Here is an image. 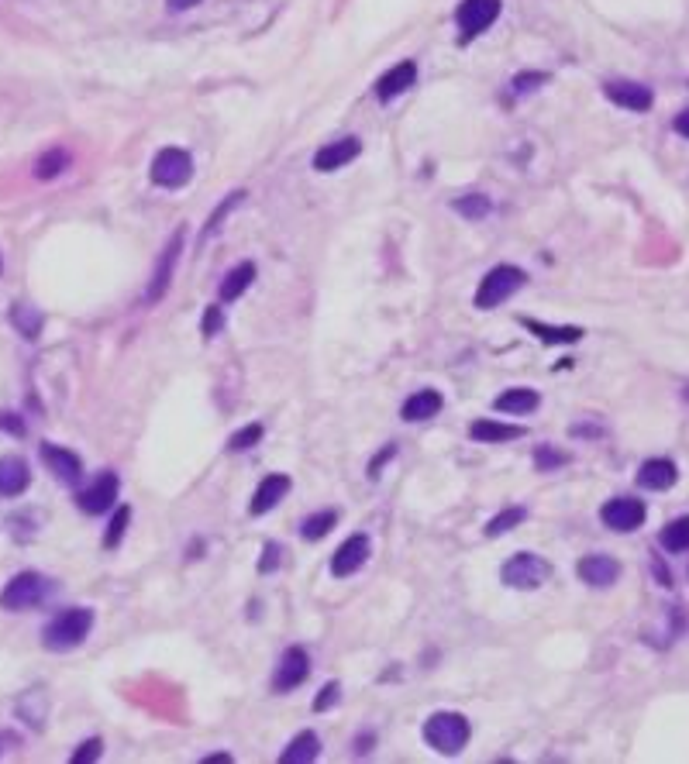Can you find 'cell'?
I'll return each instance as SVG.
<instances>
[{
	"mask_svg": "<svg viewBox=\"0 0 689 764\" xmlns=\"http://www.w3.org/2000/svg\"><path fill=\"white\" fill-rule=\"evenodd\" d=\"M90 630H94V610L90 606H73V610H63L42 630V644L49 651H73V647L87 641Z\"/></svg>",
	"mask_w": 689,
	"mask_h": 764,
	"instance_id": "6da1fadb",
	"label": "cell"
},
{
	"mask_svg": "<svg viewBox=\"0 0 689 764\" xmlns=\"http://www.w3.org/2000/svg\"><path fill=\"white\" fill-rule=\"evenodd\" d=\"M469 737H472V730L462 713H435V716H428V723H424V740H428V747H435V751L445 754V758H455V754L466 751Z\"/></svg>",
	"mask_w": 689,
	"mask_h": 764,
	"instance_id": "7a4b0ae2",
	"label": "cell"
},
{
	"mask_svg": "<svg viewBox=\"0 0 689 764\" xmlns=\"http://www.w3.org/2000/svg\"><path fill=\"white\" fill-rule=\"evenodd\" d=\"M52 596V582L38 572H21L7 582V589L0 592V606L11 613H21V610H32V606L45 603Z\"/></svg>",
	"mask_w": 689,
	"mask_h": 764,
	"instance_id": "3957f363",
	"label": "cell"
},
{
	"mask_svg": "<svg viewBox=\"0 0 689 764\" xmlns=\"http://www.w3.org/2000/svg\"><path fill=\"white\" fill-rule=\"evenodd\" d=\"M524 272L517 265H497V269L486 272V279L476 290V307L479 310H497L503 300H510L517 290L524 286Z\"/></svg>",
	"mask_w": 689,
	"mask_h": 764,
	"instance_id": "277c9868",
	"label": "cell"
},
{
	"mask_svg": "<svg viewBox=\"0 0 689 764\" xmlns=\"http://www.w3.org/2000/svg\"><path fill=\"white\" fill-rule=\"evenodd\" d=\"M548 575H552V565H548L545 558L531 555V551H521V555L503 561V568H500L503 586H510V589H538L548 582Z\"/></svg>",
	"mask_w": 689,
	"mask_h": 764,
	"instance_id": "5b68a950",
	"label": "cell"
},
{
	"mask_svg": "<svg viewBox=\"0 0 689 764\" xmlns=\"http://www.w3.org/2000/svg\"><path fill=\"white\" fill-rule=\"evenodd\" d=\"M193 176V159L183 148H162L152 159V183L162 190H180L183 183H190Z\"/></svg>",
	"mask_w": 689,
	"mask_h": 764,
	"instance_id": "8992f818",
	"label": "cell"
},
{
	"mask_svg": "<svg viewBox=\"0 0 689 764\" xmlns=\"http://www.w3.org/2000/svg\"><path fill=\"white\" fill-rule=\"evenodd\" d=\"M645 503L634 500V496H617V500H607L600 506V520L603 527L617 530V534H631V530L645 527Z\"/></svg>",
	"mask_w": 689,
	"mask_h": 764,
	"instance_id": "52a82bcc",
	"label": "cell"
},
{
	"mask_svg": "<svg viewBox=\"0 0 689 764\" xmlns=\"http://www.w3.org/2000/svg\"><path fill=\"white\" fill-rule=\"evenodd\" d=\"M497 18H500V0H462L459 11H455L462 42H472L476 35H483Z\"/></svg>",
	"mask_w": 689,
	"mask_h": 764,
	"instance_id": "ba28073f",
	"label": "cell"
},
{
	"mask_svg": "<svg viewBox=\"0 0 689 764\" xmlns=\"http://www.w3.org/2000/svg\"><path fill=\"white\" fill-rule=\"evenodd\" d=\"M180 252H183V231H173V238H169V245L162 248L159 262H156V272H152L149 290H145V300H149V303H156V300L166 296L169 283H173V272H176V259H180Z\"/></svg>",
	"mask_w": 689,
	"mask_h": 764,
	"instance_id": "9c48e42d",
	"label": "cell"
},
{
	"mask_svg": "<svg viewBox=\"0 0 689 764\" xmlns=\"http://www.w3.org/2000/svg\"><path fill=\"white\" fill-rule=\"evenodd\" d=\"M307 675H311V658H307V651L304 647H286L280 665H276L273 689L290 692V689H297V685H304Z\"/></svg>",
	"mask_w": 689,
	"mask_h": 764,
	"instance_id": "30bf717a",
	"label": "cell"
},
{
	"mask_svg": "<svg viewBox=\"0 0 689 764\" xmlns=\"http://www.w3.org/2000/svg\"><path fill=\"white\" fill-rule=\"evenodd\" d=\"M114 500H118V475L114 472H100L94 482H90L87 489L80 493V510L90 513V517H97V513L111 510Z\"/></svg>",
	"mask_w": 689,
	"mask_h": 764,
	"instance_id": "8fae6325",
	"label": "cell"
},
{
	"mask_svg": "<svg viewBox=\"0 0 689 764\" xmlns=\"http://www.w3.org/2000/svg\"><path fill=\"white\" fill-rule=\"evenodd\" d=\"M369 555H373L369 537L366 534H352L342 548L335 551V558H331V572H335L338 579H348V575H355L362 565H366Z\"/></svg>",
	"mask_w": 689,
	"mask_h": 764,
	"instance_id": "7c38bea8",
	"label": "cell"
},
{
	"mask_svg": "<svg viewBox=\"0 0 689 764\" xmlns=\"http://www.w3.org/2000/svg\"><path fill=\"white\" fill-rule=\"evenodd\" d=\"M603 93H607L610 100H614L617 107H624V111H652V90L641 87V83H631V80H610L607 87H603Z\"/></svg>",
	"mask_w": 689,
	"mask_h": 764,
	"instance_id": "4fadbf2b",
	"label": "cell"
},
{
	"mask_svg": "<svg viewBox=\"0 0 689 764\" xmlns=\"http://www.w3.org/2000/svg\"><path fill=\"white\" fill-rule=\"evenodd\" d=\"M42 462L49 465V472L56 475L59 482H66V486H76L83 475L80 455H73L69 448H59V444H42Z\"/></svg>",
	"mask_w": 689,
	"mask_h": 764,
	"instance_id": "5bb4252c",
	"label": "cell"
},
{
	"mask_svg": "<svg viewBox=\"0 0 689 764\" xmlns=\"http://www.w3.org/2000/svg\"><path fill=\"white\" fill-rule=\"evenodd\" d=\"M417 80V66L410 59L397 62L393 69H386L383 76L376 80V97L383 100V104H390V100H397L400 93H407L410 87H414Z\"/></svg>",
	"mask_w": 689,
	"mask_h": 764,
	"instance_id": "9a60e30c",
	"label": "cell"
},
{
	"mask_svg": "<svg viewBox=\"0 0 689 764\" xmlns=\"http://www.w3.org/2000/svg\"><path fill=\"white\" fill-rule=\"evenodd\" d=\"M579 579L586 582V586H614L617 579H621V561H614L610 555H586L583 561H579Z\"/></svg>",
	"mask_w": 689,
	"mask_h": 764,
	"instance_id": "2e32d148",
	"label": "cell"
},
{
	"mask_svg": "<svg viewBox=\"0 0 689 764\" xmlns=\"http://www.w3.org/2000/svg\"><path fill=\"white\" fill-rule=\"evenodd\" d=\"M679 482V469L672 458H648L645 465L638 469V486L652 489V493H665Z\"/></svg>",
	"mask_w": 689,
	"mask_h": 764,
	"instance_id": "e0dca14e",
	"label": "cell"
},
{
	"mask_svg": "<svg viewBox=\"0 0 689 764\" xmlns=\"http://www.w3.org/2000/svg\"><path fill=\"white\" fill-rule=\"evenodd\" d=\"M290 475H283V472H273V475H266V479L259 482V489H255V496H252V517H262V513H269L273 510L276 503L283 500L286 493H290Z\"/></svg>",
	"mask_w": 689,
	"mask_h": 764,
	"instance_id": "ac0fdd59",
	"label": "cell"
},
{
	"mask_svg": "<svg viewBox=\"0 0 689 764\" xmlns=\"http://www.w3.org/2000/svg\"><path fill=\"white\" fill-rule=\"evenodd\" d=\"M359 152H362L359 138H342V142H331V145H324L321 152L314 155V169H317V173H335V169H342L345 162H352Z\"/></svg>",
	"mask_w": 689,
	"mask_h": 764,
	"instance_id": "d6986e66",
	"label": "cell"
},
{
	"mask_svg": "<svg viewBox=\"0 0 689 764\" xmlns=\"http://www.w3.org/2000/svg\"><path fill=\"white\" fill-rule=\"evenodd\" d=\"M32 482V472H28V462L18 455H4L0 458V496H21Z\"/></svg>",
	"mask_w": 689,
	"mask_h": 764,
	"instance_id": "ffe728a7",
	"label": "cell"
},
{
	"mask_svg": "<svg viewBox=\"0 0 689 764\" xmlns=\"http://www.w3.org/2000/svg\"><path fill=\"white\" fill-rule=\"evenodd\" d=\"M524 427L517 424H500V420H476L469 427V438L472 441H486V444H503V441H514V438H524Z\"/></svg>",
	"mask_w": 689,
	"mask_h": 764,
	"instance_id": "44dd1931",
	"label": "cell"
},
{
	"mask_svg": "<svg viewBox=\"0 0 689 764\" xmlns=\"http://www.w3.org/2000/svg\"><path fill=\"white\" fill-rule=\"evenodd\" d=\"M521 324L528 327V331L541 341V345H576V341L583 338V327H552V324L531 321V317H524Z\"/></svg>",
	"mask_w": 689,
	"mask_h": 764,
	"instance_id": "7402d4cb",
	"label": "cell"
},
{
	"mask_svg": "<svg viewBox=\"0 0 689 764\" xmlns=\"http://www.w3.org/2000/svg\"><path fill=\"white\" fill-rule=\"evenodd\" d=\"M317 754H321V740H317L314 730H304V734H297L290 740V747L283 751V764H311L317 761Z\"/></svg>",
	"mask_w": 689,
	"mask_h": 764,
	"instance_id": "603a6c76",
	"label": "cell"
},
{
	"mask_svg": "<svg viewBox=\"0 0 689 764\" xmlns=\"http://www.w3.org/2000/svg\"><path fill=\"white\" fill-rule=\"evenodd\" d=\"M441 403L445 400H441L438 389H421V393H414L404 403V420H414V424L417 420H431L441 410Z\"/></svg>",
	"mask_w": 689,
	"mask_h": 764,
	"instance_id": "cb8c5ba5",
	"label": "cell"
},
{
	"mask_svg": "<svg viewBox=\"0 0 689 764\" xmlns=\"http://www.w3.org/2000/svg\"><path fill=\"white\" fill-rule=\"evenodd\" d=\"M538 403H541V396L534 393V389H528V386H517V389H507V393H500L497 396V410L500 413H531V410H538Z\"/></svg>",
	"mask_w": 689,
	"mask_h": 764,
	"instance_id": "d4e9b609",
	"label": "cell"
},
{
	"mask_svg": "<svg viewBox=\"0 0 689 764\" xmlns=\"http://www.w3.org/2000/svg\"><path fill=\"white\" fill-rule=\"evenodd\" d=\"M252 279H255V265L252 262H242V265H235V269L228 272V276L221 279V300L228 303V300H238L245 290L252 286Z\"/></svg>",
	"mask_w": 689,
	"mask_h": 764,
	"instance_id": "484cf974",
	"label": "cell"
},
{
	"mask_svg": "<svg viewBox=\"0 0 689 764\" xmlns=\"http://www.w3.org/2000/svg\"><path fill=\"white\" fill-rule=\"evenodd\" d=\"M658 544H662L665 551H672V555L689 551V517L669 520V524L662 527V534H658Z\"/></svg>",
	"mask_w": 689,
	"mask_h": 764,
	"instance_id": "4316f807",
	"label": "cell"
},
{
	"mask_svg": "<svg viewBox=\"0 0 689 764\" xmlns=\"http://www.w3.org/2000/svg\"><path fill=\"white\" fill-rule=\"evenodd\" d=\"M11 324L18 327V331L25 334L28 341H32V338H38V331H42L45 317H42V310H38V307H28V303H14Z\"/></svg>",
	"mask_w": 689,
	"mask_h": 764,
	"instance_id": "83f0119b",
	"label": "cell"
},
{
	"mask_svg": "<svg viewBox=\"0 0 689 764\" xmlns=\"http://www.w3.org/2000/svg\"><path fill=\"white\" fill-rule=\"evenodd\" d=\"M63 169H69V152H63V148H52L49 155H42V159L35 162L38 179H56Z\"/></svg>",
	"mask_w": 689,
	"mask_h": 764,
	"instance_id": "f1b7e54d",
	"label": "cell"
},
{
	"mask_svg": "<svg viewBox=\"0 0 689 764\" xmlns=\"http://www.w3.org/2000/svg\"><path fill=\"white\" fill-rule=\"evenodd\" d=\"M335 524H338V513L324 510V513H314V517H307L304 527H300V534H304L307 541H321V537L328 534V530L335 527Z\"/></svg>",
	"mask_w": 689,
	"mask_h": 764,
	"instance_id": "f546056e",
	"label": "cell"
},
{
	"mask_svg": "<svg viewBox=\"0 0 689 764\" xmlns=\"http://www.w3.org/2000/svg\"><path fill=\"white\" fill-rule=\"evenodd\" d=\"M524 520V506H507L503 513H497V517L486 524V537H500V534H507L510 527H517Z\"/></svg>",
	"mask_w": 689,
	"mask_h": 764,
	"instance_id": "4dcf8cb0",
	"label": "cell"
},
{
	"mask_svg": "<svg viewBox=\"0 0 689 764\" xmlns=\"http://www.w3.org/2000/svg\"><path fill=\"white\" fill-rule=\"evenodd\" d=\"M455 210H459L462 217H469V221H479V217L490 214V200H486L483 193H469V197L455 200Z\"/></svg>",
	"mask_w": 689,
	"mask_h": 764,
	"instance_id": "1f68e13d",
	"label": "cell"
},
{
	"mask_svg": "<svg viewBox=\"0 0 689 764\" xmlns=\"http://www.w3.org/2000/svg\"><path fill=\"white\" fill-rule=\"evenodd\" d=\"M242 200H245V193H242V190L228 193V200H224V204H221L218 210H214V214H211V217H207V228H204V235H200V238H211V235H214V231H218V228H221V221H224V217H228V214H231V210H235L238 204H242Z\"/></svg>",
	"mask_w": 689,
	"mask_h": 764,
	"instance_id": "d6a6232c",
	"label": "cell"
},
{
	"mask_svg": "<svg viewBox=\"0 0 689 764\" xmlns=\"http://www.w3.org/2000/svg\"><path fill=\"white\" fill-rule=\"evenodd\" d=\"M128 524H131V510H128V506H121V510L114 513V520H111V527H107V534H104V548H107V551L118 548L121 537H125V530H128Z\"/></svg>",
	"mask_w": 689,
	"mask_h": 764,
	"instance_id": "836d02e7",
	"label": "cell"
},
{
	"mask_svg": "<svg viewBox=\"0 0 689 764\" xmlns=\"http://www.w3.org/2000/svg\"><path fill=\"white\" fill-rule=\"evenodd\" d=\"M259 441H262V424H249V427H242L238 434H231L228 451H249L252 444H259Z\"/></svg>",
	"mask_w": 689,
	"mask_h": 764,
	"instance_id": "e575fe53",
	"label": "cell"
},
{
	"mask_svg": "<svg viewBox=\"0 0 689 764\" xmlns=\"http://www.w3.org/2000/svg\"><path fill=\"white\" fill-rule=\"evenodd\" d=\"M565 462H569V455H565V451L548 448V444L534 451V465H538L541 472H552V469H559V465H565Z\"/></svg>",
	"mask_w": 689,
	"mask_h": 764,
	"instance_id": "d590c367",
	"label": "cell"
},
{
	"mask_svg": "<svg viewBox=\"0 0 689 764\" xmlns=\"http://www.w3.org/2000/svg\"><path fill=\"white\" fill-rule=\"evenodd\" d=\"M545 80H548L545 73H521V76H514V83H510V93H514V97H524V93L538 90Z\"/></svg>",
	"mask_w": 689,
	"mask_h": 764,
	"instance_id": "8d00e7d4",
	"label": "cell"
},
{
	"mask_svg": "<svg viewBox=\"0 0 689 764\" xmlns=\"http://www.w3.org/2000/svg\"><path fill=\"white\" fill-rule=\"evenodd\" d=\"M221 327H224V310L218 303H211V307L204 310V321H200V334H204V338H214Z\"/></svg>",
	"mask_w": 689,
	"mask_h": 764,
	"instance_id": "74e56055",
	"label": "cell"
},
{
	"mask_svg": "<svg viewBox=\"0 0 689 764\" xmlns=\"http://www.w3.org/2000/svg\"><path fill=\"white\" fill-rule=\"evenodd\" d=\"M100 754H104V740L90 737L87 744L80 747V751H73V758H69V761H73V764H90V761H97Z\"/></svg>",
	"mask_w": 689,
	"mask_h": 764,
	"instance_id": "f35d334b",
	"label": "cell"
},
{
	"mask_svg": "<svg viewBox=\"0 0 689 764\" xmlns=\"http://www.w3.org/2000/svg\"><path fill=\"white\" fill-rule=\"evenodd\" d=\"M338 699H342V685H338V682H328L321 692H317V699H314V713H324V709H331V706L338 703Z\"/></svg>",
	"mask_w": 689,
	"mask_h": 764,
	"instance_id": "ab89813d",
	"label": "cell"
},
{
	"mask_svg": "<svg viewBox=\"0 0 689 764\" xmlns=\"http://www.w3.org/2000/svg\"><path fill=\"white\" fill-rule=\"evenodd\" d=\"M280 565V544L269 541L266 548H262V558H259V572H273V568Z\"/></svg>",
	"mask_w": 689,
	"mask_h": 764,
	"instance_id": "60d3db41",
	"label": "cell"
},
{
	"mask_svg": "<svg viewBox=\"0 0 689 764\" xmlns=\"http://www.w3.org/2000/svg\"><path fill=\"white\" fill-rule=\"evenodd\" d=\"M0 427H4L7 434H14V438H21V434H25V424H21L14 413H0Z\"/></svg>",
	"mask_w": 689,
	"mask_h": 764,
	"instance_id": "b9f144b4",
	"label": "cell"
},
{
	"mask_svg": "<svg viewBox=\"0 0 689 764\" xmlns=\"http://www.w3.org/2000/svg\"><path fill=\"white\" fill-rule=\"evenodd\" d=\"M166 4H169V11H173V14H180V11H190V7H197L200 0H166Z\"/></svg>",
	"mask_w": 689,
	"mask_h": 764,
	"instance_id": "7bdbcfd3",
	"label": "cell"
},
{
	"mask_svg": "<svg viewBox=\"0 0 689 764\" xmlns=\"http://www.w3.org/2000/svg\"><path fill=\"white\" fill-rule=\"evenodd\" d=\"M390 455H393V444H390V448H386L379 458H373V465H369V475H373V479L379 475V469H383V462H386V458H390Z\"/></svg>",
	"mask_w": 689,
	"mask_h": 764,
	"instance_id": "ee69618b",
	"label": "cell"
},
{
	"mask_svg": "<svg viewBox=\"0 0 689 764\" xmlns=\"http://www.w3.org/2000/svg\"><path fill=\"white\" fill-rule=\"evenodd\" d=\"M676 131H679L683 138H689V111H683V114L676 118Z\"/></svg>",
	"mask_w": 689,
	"mask_h": 764,
	"instance_id": "f6af8a7d",
	"label": "cell"
},
{
	"mask_svg": "<svg viewBox=\"0 0 689 764\" xmlns=\"http://www.w3.org/2000/svg\"><path fill=\"white\" fill-rule=\"evenodd\" d=\"M204 764H231L228 754H211V758H204Z\"/></svg>",
	"mask_w": 689,
	"mask_h": 764,
	"instance_id": "bcb514c9",
	"label": "cell"
},
{
	"mask_svg": "<svg viewBox=\"0 0 689 764\" xmlns=\"http://www.w3.org/2000/svg\"><path fill=\"white\" fill-rule=\"evenodd\" d=\"M7 740H11V737H0V744H7Z\"/></svg>",
	"mask_w": 689,
	"mask_h": 764,
	"instance_id": "7dc6e473",
	"label": "cell"
}]
</instances>
